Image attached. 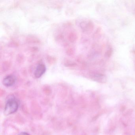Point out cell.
I'll return each mask as SVG.
<instances>
[{"mask_svg": "<svg viewBox=\"0 0 135 135\" xmlns=\"http://www.w3.org/2000/svg\"><path fill=\"white\" fill-rule=\"evenodd\" d=\"M19 104L15 98H10L7 100L5 108V115H8L15 113L18 110Z\"/></svg>", "mask_w": 135, "mask_h": 135, "instance_id": "1", "label": "cell"}, {"mask_svg": "<svg viewBox=\"0 0 135 135\" xmlns=\"http://www.w3.org/2000/svg\"><path fill=\"white\" fill-rule=\"evenodd\" d=\"M16 78L15 76L9 75L6 76L3 80V84L6 87H10L13 86L16 83Z\"/></svg>", "mask_w": 135, "mask_h": 135, "instance_id": "2", "label": "cell"}, {"mask_svg": "<svg viewBox=\"0 0 135 135\" xmlns=\"http://www.w3.org/2000/svg\"><path fill=\"white\" fill-rule=\"evenodd\" d=\"M46 67L43 64H39L36 68L34 76L36 78H39L45 74L46 71Z\"/></svg>", "mask_w": 135, "mask_h": 135, "instance_id": "3", "label": "cell"}, {"mask_svg": "<svg viewBox=\"0 0 135 135\" xmlns=\"http://www.w3.org/2000/svg\"><path fill=\"white\" fill-rule=\"evenodd\" d=\"M90 76L93 80L98 83H104L107 80L106 76L101 73H93Z\"/></svg>", "mask_w": 135, "mask_h": 135, "instance_id": "4", "label": "cell"}, {"mask_svg": "<svg viewBox=\"0 0 135 135\" xmlns=\"http://www.w3.org/2000/svg\"><path fill=\"white\" fill-rule=\"evenodd\" d=\"M112 53H113V50H112V48H109L105 53V57H107V58H110L112 55Z\"/></svg>", "mask_w": 135, "mask_h": 135, "instance_id": "5", "label": "cell"}, {"mask_svg": "<svg viewBox=\"0 0 135 135\" xmlns=\"http://www.w3.org/2000/svg\"><path fill=\"white\" fill-rule=\"evenodd\" d=\"M18 135H30L28 133H27L26 132H23L20 133H19Z\"/></svg>", "mask_w": 135, "mask_h": 135, "instance_id": "6", "label": "cell"}]
</instances>
